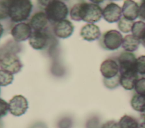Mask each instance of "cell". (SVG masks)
I'll return each instance as SVG.
<instances>
[{
	"instance_id": "obj_5",
	"label": "cell",
	"mask_w": 145,
	"mask_h": 128,
	"mask_svg": "<svg viewBox=\"0 0 145 128\" xmlns=\"http://www.w3.org/2000/svg\"><path fill=\"white\" fill-rule=\"evenodd\" d=\"M19 57L14 52H7L0 57V67L12 74L19 72L23 67Z\"/></svg>"
},
{
	"instance_id": "obj_3",
	"label": "cell",
	"mask_w": 145,
	"mask_h": 128,
	"mask_svg": "<svg viewBox=\"0 0 145 128\" xmlns=\"http://www.w3.org/2000/svg\"><path fill=\"white\" fill-rule=\"evenodd\" d=\"M32 7L31 1H8V16L11 21L16 23L26 20L31 14Z\"/></svg>"
},
{
	"instance_id": "obj_32",
	"label": "cell",
	"mask_w": 145,
	"mask_h": 128,
	"mask_svg": "<svg viewBox=\"0 0 145 128\" xmlns=\"http://www.w3.org/2000/svg\"><path fill=\"white\" fill-rule=\"evenodd\" d=\"M144 122H145V116H144Z\"/></svg>"
},
{
	"instance_id": "obj_12",
	"label": "cell",
	"mask_w": 145,
	"mask_h": 128,
	"mask_svg": "<svg viewBox=\"0 0 145 128\" xmlns=\"http://www.w3.org/2000/svg\"><path fill=\"white\" fill-rule=\"evenodd\" d=\"M74 26L72 23L67 19H63L56 23L53 25V32L54 35L60 39H66L72 34Z\"/></svg>"
},
{
	"instance_id": "obj_13",
	"label": "cell",
	"mask_w": 145,
	"mask_h": 128,
	"mask_svg": "<svg viewBox=\"0 0 145 128\" xmlns=\"http://www.w3.org/2000/svg\"><path fill=\"white\" fill-rule=\"evenodd\" d=\"M49 21L43 11H39L32 15L31 17L29 24L33 29L37 31H45L48 27Z\"/></svg>"
},
{
	"instance_id": "obj_6",
	"label": "cell",
	"mask_w": 145,
	"mask_h": 128,
	"mask_svg": "<svg viewBox=\"0 0 145 128\" xmlns=\"http://www.w3.org/2000/svg\"><path fill=\"white\" fill-rule=\"evenodd\" d=\"M123 39L122 35L119 31L112 29L103 33L100 44L104 49L107 50H115L122 45Z\"/></svg>"
},
{
	"instance_id": "obj_2",
	"label": "cell",
	"mask_w": 145,
	"mask_h": 128,
	"mask_svg": "<svg viewBox=\"0 0 145 128\" xmlns=\"http://www.w3.org/2000/svg\"><path fill=\"white\" fill-rule=\"evenodd\" d=\"M100 71L104 78L105 86L113 89L120 84V67L117 61L108 58L101 64Z\"/></svg>"
},
{
	"instance_id": "obj_20",
	"label": "cell",
	"mask_w": 145,
	"mask_h": 128,
	"mask_svg": "<svg viewBox=\"0 0 145 128\" xmlns=\"http://www.w3.org/2000/svg\"><path fill=\"white\" fill-rule=\"evenodd\" d=\"M118 124L120 128H138L139 126L137 120L135 118L128 115L122 116L120 118Z\"/></svg>"
},
{
	"instance_id": "obj_31",
	"label": "cell",
	"mask_w": 145,
	"mask_h": 128,
	"mask_svg": "<svg viewBox=\"0 0 145 128\" xmlns=\"http://www.w3.org/2000/svg\"><path fill=\"white\" fill-rule=\"evenodd\" d=\"M140 42H141L142 44L145 47V37H144V39H143L142 41H140Z\"/></svg>"
},
{
	"instance_id": "obj_15",
	"label": "cell",
	"mask_w": 145,
	"mask_h": 128,
	"mask_svg": "<svg viewBox=\"0 0 145 128\" xmlns=\"http://www.w3.org/2000/svg\"><path fill=\"white\" fill-rule=\"evenodd\" d=\"M139 6L134 1H125L122 8V13L126 19L134 21L139 16Z\"/></svg>"
},
{
	"instance_id": "obj_27",
	"label": "cell",
	"mask_w": 145,
	"mask_h": 128,
	"mask_svg": "<svg viewBox=\"0 0 145 128\" xmlns=\"http://www.w3.org/2000/svg\"><path fill=\"white\" fill-rule=\"evenodd\" d=\"M101 128H120L118 122L114 120H110L104 123Z\"/></svg>"
},
{
	"instance_id": "obj_21",
	"label": "cell",
	"mask_w": 145,
	"mask_h": 128,
	"mask_svg": "<svg viewBox=\"0 0 145 128\" xmlns=\"http://www.w3.org/2000/svg\"><path fill=\"white\" fill-rule=\"evenodd\" d=\"M134 23V21L128 20L123 16L118 22L117 27L121 32L126 33L131 31V28Z\"/></svg>"
},
{
	"instance_id": "obj_14",
	"label": "cell",
	"mask_w": 145,
	"mask_h": 128,
	"mask_svg": "<svg viewBox=\"0 0 145 128\" xmlns=\"http://www.w3.org/2000/svg\"><path fill=\"white\" fill-rule=\"evenodd\" d=\"M80 35L83 39L92 41L99 39L101 36L99 27L95 24L88 23L82 27L80 31Z\"/></svg>"
},
{
	"instance_id": "obj_24",
	"label": "cell",
	"mask_w": 145,
	"mask_h": 128,
	"mask_svg": "<svg viewBox=\"0 0 145 128\" xmlns=\"http://www.w3.org/2000/svg\"><path fill=\"white\" fill-rule=\"evenodd\" d=\"M136 67L138 74L145 75V55L141 56L137 58Z\"/></svg>"
},
{
	"instance_id": "obj_7",
	"label": "cell",
	"mask_w": 145,
	"mask_h": 128,
	"mask_svg": "<svg viewBox=\"0 0 145 128\" xmlns=\"http://www.w3.org/2000/svg\"><path fill=\"white\" fill-rule=\"evenodd\" d=\"M117 62L120 67V74L137 72V58L134 54L131 52H123L118 56Z\"/></svg>"
},
{
	"instance_id": "obj_10",
	"label": "cell",
	"mask_w": 145,
	"mask_h": 128,
	"mask_svg": "<svg viewBox=\"0 0 145 128\" xmlns=\"http://www.w3.org/2000/svg\"><path fill=\"white\" fill-rule=\"evenodd\" d=\"M49 40V36L46 31H33L29 38V44L34 49L42 50L48 46Z\"/></svg>"
},
{
	"instance_id": "obj_23",
	"label": "cell",
	"mask_w": 145,
	"mask_h": 128,
	"mask_svg": "<svg viewBox=\"0 0 145 128\" xmlns=\"http://www.w3.org/2000/svg\"><path fill=\"white\" fill-rule=\"evenodd\" d=\"M134 89L137 94L145 96V77L138 78L136 82Z\"/></svg>"
},
{
	"instance_id": "obj_22",
	"label": "cell",
	"mask_w": 145,
	"mask_h": 128,
	"mask_svg": "<svg viewBox=\"0 0 145 128\" xmlns=\"http://www.w3.org/2000/svg\"><path fill=\"white\" fill-rule=\"evenodd\" d=\"M14 80V75L12 73L0 69V86H7L12 83Z\"/></svg>"
},
{
	"instance_id": "obj_26",
	"label": "cell",
	"mask_w": 145,
	"mask_h": 128,
	"mask_svg": "<svg viewBox=\"0 0 145 128\" xmlns=\"http://www.w3.org/2000/svg\"><path fill=\"white\" fill-rule=\"evenodd\" d=\"M8 111V104L0 98V118L5 116Z\"/></svg>"
},
{
	"instance_id": "obj_25",
	"label": "cell",
	"mask_w": 145,
	"mask_h": 128,
	"mask_svg": "<svg viewBox=\"0 0 145 128\" xmlns=\"http://www.w3.org/2000/svg\"><path fill=\"white\" fill-rule=\"evenodd\" d=\"M8 16V1H0V20Z\"/></svg>"
},
{
	"instance_id": "obj_28",
	"label": "cell",
	"mask_w": 145,
	"mask_h": 128,
	"mask_svg": "<svg viewBox=\"0 0 145 128\" xmlns=\"http://www.w3.org/2000/svg\"><path fill=\"white\" fill-rule=\"evenodd\" d=\"M139 18L140 20L145 21V1H143L139 6Z\"/></svg>"
},
{
	"instance_id": "obj_11",
	"label": "cell",
	"mask_w": 145,
	"mask_h": 128,
	"mask_svg": "<svg viewBox=\"0 0 145 128\" xmlns=\"http://www.w3.org/2000/svg\"><path fill=\"white\" fill-rule=\"evenodd\" d=\"M122 14L121 7L112 2L106 5L102 11L104 19L110 23L118 22L121 18Z\"/></svg>"
},
{
	"instance_id": "obj_18",
	"label": "cell",
	"mask_w": 145,
	"mask_h": 128,
	"mask_svg": "<svg viewBox=\"0 0 145 128\" xmlns=\"http://www.w3.org/2000/svg\"><path fill=\"white\" fill-rule=\"evenodd\" d=\"M131 107L139 112H145V96L138 94L134 95L130 101Z\"/></svg>"
},
{
	"instance_id": "obj_16",
	"label": "cell",
	"mask_w": 145,
	"mask_h": 128,
	"mask_svg": "<svg viewBox=\"0 0 145 128\" xmlns=\"http://www.w3.org/2000/svg\"><path fill=\"white\" fill-rule=\"evenodd\" d=\"M138 79L137 72H130L121 74L120 84L126 90H131L134 88L137 80Z\"/></svg>"
},
{
	"instance_id": "obj_17",
	"label": "cell",
	"mask_w": 145,
	"mask_h": 128,
	"mask_svg": "<svg viewBox=\"0 0 145 128\" xmlns=\"http://www.w3.org/2000/svg\"><path fill=\"white\" fill-rule=\"evenodd\" d=\"M140 43V40L135 37L132 34L127 35L123 39L121 46L125 52L132 53L138 49Z\"/></svg>"
},
{
	"instance_id": "obj_19",
	"label": "cell",
	"mask_w": 145,
	"mask_h": 128,
	"mask_svg": "<svg viewBox=\"0 0 145 128\" xmlns=\"http://www.w3.org/2000/svg\"><path fill=\"white\" fill-rule=\"evenodd\" d=\"M132 35L142 41L145 37V22L139 20L134 22L131 28Z\"/></svg>"
},
{
	"instance_id": "obj_29",
	"label": "cell",
	"mask_w": 145,
	"mask_h": 128,
	"mask_svg": "<svg viewBox=\"0 0 145 128\" xmlns=\"http://www.w3.org/2000/svg\"><path fill=\"white\" fill-rule=\"evenodd\" d=\"M3 28L2 25L0 23V39L3 35Z\"/></svg>"
},
{
	"instance_id": "obj_8",
	"label": "cell",
	"mask_w": 145,
	"mask_h": 128,
	"mask_svg": "<svg viewBox=\"0 0 145 128\" xmlns=\"http://www.w3.org/2000/svg\"><path fill=\"white\" fill-rule=\"evenodd\" d=\"M8 104V111L14 116L24 114L28 108V103L25 97L21 95L14 96Z\"/></svg>"
},
{
	"instance_id": "obj_4",
	"label": "cell",
	"mask_w": 145,
	"mask_h": 128,
	"mask_svg": "<svg viewBox=\"0 0 145 128\" xmlns=\"http://www.w3.org/2000/svg\"><path fill=\"white\" fill-rule=\"evenodd\" d=\"M45 13L50 24L66 19L69 13L67 5L61 1L52 0L46 2L44 7Z\"/></svg>"
},
{
	"instance_id": "obj_30",
	"label": "cell",
	"mask_w": 145,
	"mask_h": 128,
	"mask_svg": "<svg viewBox=\"0 0 145 128\" xmlns=\"http://www.w3.org/2000/svg\"><path fill=\"white\" fill-rule=\"evenodd\" d=\"M138 128H145V122H142L140 124H139Z\"/></svg>"
},
{
	"instance_id": "obj_9",
	"label": "cell",
	"mask_w": 145,
	"mask_h": 128,
	"mask_svg": "<svg viewBox=\"0 0 145 128\" xmlns=\"http://www.w3.org/2000/svg\"><path fill=\"white\" fill-rule=\"evenodd\" d=\"M29 23L24 22L18 23L11 30V35L15 41L21 42L29 39L32 33Z\"/></svg>"
},
{
	"instance_id": "obj_1",
	"label": "cell",
	"mask_w": 145,
	"mask_h": 128,
	"mask_svg": "<svg viewBox=\"0 0 145 128\" xmlns=\"http://www.w3.org/2000/svg\"><path fill=\"white\" fill-rule=\"evenodd\" d=\"M103 10L95 3L82 2L74 5L70 11V18L75 21L83 20L88 23L99 22L102 17Z\"/></svg>"
}]
</instances>
